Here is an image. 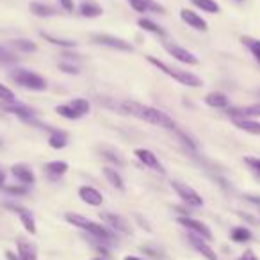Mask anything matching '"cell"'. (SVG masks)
Returning <instances> with one entry per match:
<instances>
[{"instance_id": "6da1fadb", "label": "cell", "mask_w": 260, "mask_h": 260, "mask_svg": "<svg viewBox=\"0 0 260 260\" xmlns=\"http://www.w3.org/2000/svg\"><path fill=\"white\" fill-rule=\"evenodd\" d=\"M114 109H118L123 114H130V116H134V118L141 119V121L150 123V125L160 126V128H166V130H177V121H175L170 114H166V112L160 111V109L152 107V105H143V104H139V102L123 100V102H118V104L114 105Z\"/></svg>"}, {"instance_id": "7a4b0ae2", "label": "cell", "mask_w": 260, "mask_h": 260, "mask_svg": "<svg viewBox=\"0 0 260 260\" xmlns=\"http://www.w3.org/2000/svg\"><path fill=\"white\" fill-rule=\"evenodd\" d=\"M64 219L68 221L70 224H73V226H77V228H80L82 232H86L89 237L98 239V241L105 242V244H112V242L116 241V234L111 230V228H107L105 224H102V223H96V221L87 219V217L82 216V214L66 212Z\"/></svg>"}, {"instance_id": "3957f363", "label": "cell", "mask_w": 260, "mask_h": 260, "mask_svg": "<svg viewBox=\"0 0 260 260\" xmlns=\"http://www.w3.org/2000/svg\"><path fill=\"white\" fill-rule=\"evenodd\" d=\"M146 61H148L150 64L155 66L157 70H160L162 73H166L168 77H171L173 80H177V82L182 84V86H187V87H202L203 86V80L200 79L198 75H194V73L187 72V70H180V68H175V66H170L164 61H160V59L153 57V55H148Z\"/></svg>"}, {"instance_id": "277c9868", "label": "cell", "mask_w": 260, "mask_h": 260, "mask_svg": "<svg viewBox=\"0 0 260 260\" xmlns=\"http://www.w3.org/2000/svg\"><path fill=\"white\" fill-rule=\"evenodd\" d=\"M9 79L15 84H18L20 87L29 89V91H45L48 87L45 77H41L40 73H36V72H30V70H27V68L11 70Z\"/></svg>"}, {"instance_id": "5b68a950", "label": "cell", "mask_w": 260, "mask_h": 260, "mask_svg": "<svg viewBox=\"0 0 260 260\" xmlns=\"http://www.w3.org/2000/svg\"><path fill=\"white\" fill-rule=\"evenodd\" d=\"M91 41H93L94 45H102V47L112 48V50L134 52V47L130 45V41L123 40V38H118V36H112V34H104V32L91 34Z\"/></svg>"}, {"instance_id": "8992f818", "label": "cell", "mask_w": 260, "mask_h": 260, "mask_svg": "<svg viewBox=\"0 0 260 260\" xmlns=\"http://www.w3.org/2000/svg\"><path fill=\"white\" fill-rule=\"evenodd\" d=\"M162 47L168 54L173 55V59H177V61L182 62V64H187V66H198L200 64L198 55L192 54V52L187 50V48L180 47V45L173 43V41H164Z\"/></svg>"}, {"instance_id": "52a82bcc", "label": "cell", "mask_w": 260, "mask_h": 260, "mask_svg": "<svg viewBox=\"0 0 260 260\" xmlns=\"http://www.w3.org/2000/svg\"><path fill=\"white\" fill-rule=\"evenodd\" d=\"M2 111L8 112V114L16 116V118H20L22 121H25V123H34V125L43 126L41 123L36 121V111H34L32 107H29V105L20 104L18 100L13 102V104H2Z\"/></svg>"}, {"instance_id": "ba28073f", "label": "cell", "mask_w": 260, "mask_h": 260, "mask_svg": "<svg viewBox=\"0 0 260 260\" xmlns=\"http://www.w3.org/2000/svg\"><path fill=\"white\" fill-rule=\"evenodd\" d=\"M4 207L8 210H13L15 214H18L20 223H22V226L25 228L27 234H30V235H36L38 234L36 219H34V214L30 212L29 209H25V207L18 205V203H13V202H4Z\"/></svg>"}, {"instance_id": "9c48e42d", "label": "cell", "mask_w": 260, "mask_h": 260, "mask_svg": "<svg viewBox=\"0 0 260 260\" xmlns=\"http://www.w3.org/2000/svg\"><path fill=\"white\" fill-rule=\"evenodd\" d=\"M171 187H173V191L178 194V198H180L187 207H194V209L203 207V198L191 187V185L175 180V182H171Z\"/></svg>"}, {"instance_id": "30bf717a", "label": "cell", "mask_w": 260, "mask_h": 260, "mask_svg": "<svg viewBox=\"0 0 260 260\" xmlns=\"http://www.w3.org/2000/svg\"><path fill=\"white\" fill-rule=\"evenodd\" d=\"M177 223L180 224V226H184L185 230H189L191 234L200 235V237L205 239V241H212V232H210V228L207 226L203 221L194 219V217H191V216H178Z\"/></svg>"}, {"instance_id": "8fae6325", "label": "cell", "mask_w": 260, "mask_h": 260, "mask_svg": "<svg viewBox=\"0 0 260 260\" xmlns=\"http://www.w3.org/2000/svg\"><path fill=\"white\" fill-rule=\"evenodd\" d=\"M102 221L105 223V226L111 228L114 234H123V235H128L132 234V228H130V223L128 219H125L123 216L116 212H104L100 214Z\"/></svg>"}, {"instance_id": "7c38bea8", "label": "cell", "mask_w": 260, "mask_h": 260, "mask_svg": "<svg viewBox=\"0 0 260 260\" xmlns=\"http://www.w3.org/2000/svg\"><path fill=\"white\" fill-rule=\"evenodd\" d=\"M134 155H136V159H138L139 162L143 164V166L150 168V170H153V171H159V173H164V168H162V164H160L159 157H157L155 153L152 152V150H148V148H136L134 150Z\"/></svg>"}, {"instance_id": "4fadbf2b", "label": "cell", "mask_w": 260, "mask_h": 260, "mask_svg": "<svg viewBox=\"0 0 260 260\" xmlns=\"http://www.w3.org/2000/svg\"><path fill=\"white\" fill-rule=\"evenodd\" d=\"M226 114L234 119H256L260 118V104L244 105V107H228Z\"/></svg>"}, {"instance_id": "5bb4252c", "label": "cell", "mask_w": 260, "mask_h": 260, "mask_svg": "<svg viewBox=\"0 0 260 260\" xmlns=\"http://www.w3.org/2000/svg\"><path fill=\"white\" fill-rule=\"evenodd\" d=\"M45 130H48V146L54 150H62L66 148L70 141V134L66 130H61V128H55V126H50V125H43Z\"/></svg>"}, {"instance_id": "9a60e30c", "label": "cell", "mask_w": 260, "mask_h": 260, "mask_svg": "<svg viewBox=\"0 0 260 260\" xmlns=\"http://www.w3.org/2000/svg\"><path fill=\"white\" fill-rule=\"evenodd\" d=\"M11 175L20 182L22 185H34L36 184V175H34L32 168L29 164H23V162H18V164H13L11 166Z\"/></svg>"}, {"instance_id": "2e32d148", "label": "cell", "mask_w": 260, "mask_h": 260, "mask_svg": "<svg viewBox=\"0 0 260 260\" xmlns=\"http://www.w3.org/2000/svg\"><path fill=\"white\" fill-rule=\"evenodd\" d=\"M180 20L187 27H191V29H194V30H200V32H205V30L209 29V23L205 22V18H202V16L196 11H192V9H187V8L180 9Z\"/></svg>"}, {"instance_id": "e0dca14e", "label": "cell", "mask_w": 260, "mask_h": 260, "mask_svg": "<svg viewBox=\"0 0 260 260\" xmlns=\"http://www.w3.org/2000/svg\"><path fill=\"white\" fill-rule=\"evenodd\" d=\"M187 241H189V244L194 248V251H198L200 255L205 256L207 260H219V258H217V255H216V251H214V249L209 246V241L202 239L200 235L189 234L187 235Z\"/></svg>"}, {"instance_id": "ac0fdd59", "label": "cell", "mask_w": 260, "mask_h": 260, "mask_svg": "<svg viewBox=\"0 0 260 260\" xmlns=\"http://www.w3.org/2000/svg\"><path fill=\"white\" fill-rule=\"evenodd\" d=\"M79 198L91 207H100L102 203H104V194H102L98 189L91 187V185H80L79 187Z\"/></svg>"}, {"instance_id": "d6986e66", "label": "cell", "mask_w": 260, "mask_h": 260, "mask_svg": "<svg viewBox=\"0 0 260 260\" xmlns=\"http://www.w3.org/2000/svg\"><path fill=\"white\" fill-rule=\"evenodd\" d=\"M70 166L64 160H52V162L45 164V175L50 182H57L61 177H64L68 173Z\"/></svg>"}, {"instance_id": "ffe728a7", "label": "cell", "mask_w": 260, "mask_h": 260, "mask_svg": "<svg viewBox=\"0 0 260 260\" xmlns=\"http://www.w3.org/2000/svg\"><path fill=\"white\" fill-rule=\"evenodd\" d=\"M16 255L20 260H38V249L30 241L18 237L16 239Z\"/></svg>"}, {"instance_id": "44dd1931", "label": "cell", "mask_w": 260, "mask_h": 260, "mask_svg": "<svg viewBox=\"0 0 260 260\" xmlns=\"http://www.w3.org/2000/svg\"><path fill=\"white\" fill-rule=\"evenodd\" d=\"M126 2L136 13H141V15H145V13H160L162 15L164 13V8L157 4L155 0H126Z\"/></svg>"}, {"instance_id": "7402d4cb", "label": "cell", "mask_w": 260, "mask_h": 260, "mask_svg": "<svg viewBox=\"0 0 260 260\" xmlns=\"http://www.w3.org/2000/svg\"><path fill=\"white\" fill-rule=\"evenodd\" d=\"M29 9L34 16H40V18H50V16H55L59 13L55 6L45 4V2H30Z\"/></svg>"}, {"instance_id": "603a6c76", "label": "cell", "mask_w": 260, "mask_h": 260, "mask_svg": "<svg viewBox=\"0 0 260 260\" xmlns=\"http://www.w3.org/2000/svg\"><path fill=\"white\" fill-rule=\"evenodd\" d=\"M203 100L212 109H228V105H230V98L224 93H219V91H212V93L205 94Z\"/></svg>"}, {"instance_id": "cb8c5ba5", "label": "cell", "mask_w": 260, "mask_h": 260, "mask_svg": "<svg viewBox=\"0 0 260 260\" xmlns=\"http://www.w3.org/2000/svg\"><path fill=\"white\" fill-rule=\"evenodd\" d=\"M100 153H102V157H104L105 160H109V162H112L116 168H123V166H126L125 157H123L121 153L118 152V150L112 148V146H100Z\"/></svg>"}, {"instance_id": "d4e9b609", "label": "cell", "mask_w": 260, "mask_h": 260, "mask_svg": "<svg viewBox=\"0 0 260 260\" xmlns=\"http://www.w3.org/2000/svg\"><path fill=\"white\" fill-rule=\"evenodd\" d=\"M104 177L107 178V182L112 185L114 189H118V191H125V180H123V177L118 173V170L112 166H105L104 170Z\"/></svg>"}, {"instance_id": "484cf974", "label": "cell", "mask_w": 260, "mask_h": 260, "mask_svg": "<svg viewBox=\"0 0 260 260\" xmlns=\"http://www.w3.org/2000/svg\"><path fill=\"white\" fill-rule=\"evenodd\" d=\"M79 13L84 18H96V16L104 15V8L98 6L96 2H89V0H87V2H82V4L79 6Z\"/></svg>"}, {"instance_id": "4316f807", "label": "cell", "mask_w": 260, "mask_h": 260, "mask_svg": "<svg viewBox=\"0 0 260 260\" xmlns=\"http://www.w3.org/2000/svg\"><path fill=\"white\" fill-rule=\"evenodd\" d=\"M234 125L239 130H244L251 136H258L260 138V121L258 119H234Z\"/></svg>"}, {"instance_id": "83f0119b", "label": "cell", "mask_w": 260, "mask_h": 260, "mask_svg": "<svg viewBox=\"0 0 260 260\" xmlns=\"http://www.w3.org/2000/svg\"><path fill=\"white\" fill-rule=\"evenodd\" d=\"M138 25L141 27L143 30H146V32L153 34V36H159V38H166L168 32L162 29L160 25H157L155 22H152L150 18H139L138 20Z\"/></svg>"}, {"instance_id": "f1b7e54d", "label": "cell", "mask_w": 260, "mask_h": 260, "mask_svg": "<svg viewBox=\"0 0 260 260\" xmlns=\"http://www.w3.org/2000/svg\"><path fill=\"white\" fill-rule=\"evenodd\" d=\"M9 47H13L16 52H23V54H32V52L38 50V45L30 40H25V38H18V40H11L9 41Z\"/></svg>"}, {"instance_id": "f546056e", "label": "cell", "mask_w": 260, "mask_h": 260, "mask_svg": "<svg viewBox=\"0 0 260 260\" xmlns=\"http://www.w3.org/2000/svg\"><path fill=\"white\" fill-rule=\"evenodd\" d=\"M191 4L196 9H200L203 13H209V15H217L221 11L219 4H217L216 0H191Z\"/></svg>"}, {"instance_id": "4dcf8cb0", "label": "cell", "mask_w": 260, "mask_h": 260, "mask_svg": "<svg viewBox=\"0 0 260 260\" xmlns=\"http://www.w3.org/2000/svg\"><path fill=\"white\" fill-rule=\"evenodd\" d=\"M40 36L43 38L45 41H48L50 45H55V47H61V48H75L77 47V41L62 40V38H55V36H52V34H48V32H43V30L40 32Z\"/></svg>"}, {"instance_id": "1f68e13d", "label": "cell", "mask_w": 260, "mask_h": 260, "mask_svg": "<svg viewBox=\"0 0 260 260\" xmlns=\"http://www.w3.org/2000/svg\"><path fill=\"white\" fill-rule=\"evenodd\" d=\"M230 239L234 242H248L253 239V234H251V230L246 226H234L230 232Z\"/></svg>"}, {"instance_id": "d6a6232c", "label": "cell", "mask_w": 260, "mask_h": 260, "mask_svg": "<svg viewBox=\"0 0 260 260\" xmlns=\"http://www.w3.org/2000/svg\"><path fill=\"white\" fill-rule=\"evenodd\" d=\"M241 41H242V45L251 52V55L255 57V61L260 64V40L251 38V36H242Z\"/></svg>"}, {"instance_id": "836d02e7", "label": "cell", "mask_w": 260, "mask_h": 260, "mask_svg": "<svg viewBox=\"0 0 260 260\" xmlns=\"http://www.w3.org/2000/svg\"><path fill=\"white\" fill-rule=\"evenodd\" d=\"M68 104L72 105L77 112H79L80 118H84L86 114H89V111H91V104H89L87 98H73V100H70Z\"/></svg>"}, {"instance_id": "e575fe53", "label": "cell", "mask_w": 260, "mask_h": 260, "mask_svg": "<svg viewBox=\"0 0 260 260\" xmlns=\"http://www.w3.org/2000/svg\"><path fill=\"white\" fill-rule=\"evenodd\" d=\"M55 112H57L59 116H62V118H66V119H80V114L70 104L57 105V107H55Z\"/></svg>"}, {"instance_id": "d590c367", "label": "cell", "mask_w": 260, "mask_h": 260, "mask_svg": "<svg viewBox=\"0 0 260 260\" xmlns=\"http://www.w3.org/2000/svg\"><path fill=\"white\" fill-rule=\"evenodd\" d=\"M2 191H4L6 194L15 196V198H18V196H25L27 192H29V187H27V185H22V184H11V185L6 184Z\"/></svg>"}, {"instance_id": "8d00e7d4", "label": "cell", "mask_w": 260, "mask_h": 260, "mask_svg": "<svg viewBox=\"0 0 260 260\" xmlns=\"http://www.w3.org/2000/svg\"><path fill=\"white\" fill-rule=\"evenodd\" d=\"M0 102H2V104H13V102H16L15 93H13L8 86H4L2 82H0Z\"/></svg>"}, {"instance_id": "74e56055", "label": "cell", "mask_w": 260, "mask_h": 260, "mask_svg": "<svg viewBox=\"0 0 260 260\" xmlns=\"http://www.w3.org/2000/svg\"><path fill=\"white\" fill-rule=\"evenodd\" d=\"M16 61L15 52H11L8 47H2L0 45V64H11V62Z\"/></svg>"}, {"instance_id": "f35d334b", "label": "cell", "mask_w": 260, "mask_h": 260, "mask_svg": "<svg viewBox=\"0 0 260 260\" xmlns=\"http://www.w3.org/2000/svg\"><path fill=\"white\" fill-rule=\"evenodd\" d=\"M141 249H143V253H146V255L152 256V258H155V260H164V258H166V255H164L162 249L155 248V246H143Z\"/></svg>"}, {"instance_id": "ab89813d", "label": "cell", "mask_w": 260, "mask_h": 260, "mask_svg": "<svg viewBox=\"0 0 260 260\" xmlns=\"http://www.w3.org/2000/svg\"><path fill=\"white\" fill-rule=\"evenodd\" d=\"M59 70L70 75H79V66L72 64V62H59Z\"/></svg>"}, {"instance_id": "60d3db41", "label": "cell", "mask_w": 260, "mask_h": 260, "mask_svg": "<svg viewBox=\"0 0 260 260\" xmlns=\"http://www.w3.org/2000/svg\"><path fill=\"white\" fill-rule=\"evenodd\" d=\"M244 162L249 166V170H253L256 175H260V159L258 157H246Z\"/></svg>"}, {"instance_id": "b9f144b4", "label": "cell", "mask_w": 260, "mask_h": 260, "mask_svg": "<svg viewBox=\"0 0 260 260\" xmlns=\"http://www.w3.org/2000/svg\"><path fill=\"white\" fill-rule=\"evenodd\" d=\"M59 6H61L66 13L75 11V2H73V0H59Z\"/></svg>"}, {"instance_id": "7bdbcfd3", "label": "cell", "mask_w": 260, "mask_h": 260, "mask_svg": "<svg viewBox=\"0 0 260 260\" xmlns=\"http://www.w3.org/2000/svg\"><path fill=\"white\" fill-rule=\"evenodd\" d=\"M237 260H260V258H258V256L255 255V253L251 251V249H246V251L242 253V255L239 256Z\"/></svg>"}, {"instance_id": "ee69618b", "label": "cell", "mask_w": 260, "mask_h": 260, "mask_svg": "<svg viewBox=\"0 0 260 260\" xmlns=\"http://www.w3.org/2000/svg\"><path fill=\"white\" fill-rule=\"evenodd\" d=\"M136 219L139 221V224H141L143 228H146L148 232H152V226H150L148 223H146V219H143V216H139V214H136Z\"/></svg>"}, {"instance_id": "f6af8a7d", "label": "cell", "mask_w": 260, "mask_h": 260, "mask_svg": "<svg viewBox=\"0 0 260 260\" xmlns=\"http://www.w3.org/2000/svg\"><path fill=\"white\" fill-rule=\"evenodd\" d=\"M246 200L253 205H258L260 207V196H255V194H246Z\"/></svg>"}, {"instance_id": "bcb514c9", "label": "cell", "mask_w": 260, "mask_h": 260, "mask_svg": "<svg viewBox=\"0 0 260 260\" xmlns=\"http://www.w3.org/2000/svg\"><path fill=\"white\" fill-rule=\"evenodd\" d=\"M6 185V171L0 168V189H4Z\"/></svg>"}, {"instance_id": "7dc6e473", "label": "cell", "mask_w": 260, "mask_h": 260, "mask_svg": "<svg viewBox=\"0 0 260 260\" xmlns=\"http://www.w3.org/2000/svg\"><path fill=\"white\" fill-rule=\"evenodd\" d=\"M6 258H8V260H20L18 255H16V253H13V251H6Z\"/></svg>"}, {"instance_id": "c3c4849f", "label": "cell", "mask_w": 260, "mask_h": 260, "mask_svg": "<svg viewBox=\"0 0 260 260\" xmlns=\"http://www.w3.org/2000/svg\"><path fill=\"white\" fill-rule=\"evenodd\" d=\"M123 260H145V258H141V256H134V255H126Z\"/></svg>"}, {"instance_id": "681fc988", "label": "cell", "mask_w": 260, "mask_h": 260, "mask_svg": "<svg viewBox=\"0 0 260 260\" xmlns=\"http://www.w3.org/2000/svg\"><path fill=\"white\" fill-rule=\"evenodd\" d=\"M93 260H105V258H102V256H96V258H93Z\"/></svg>"}, {"instance_id": "f907efd6", "label": "cell", "mask_w": 260, "mask_h": 260, "mask_svg": "<svg viewBox=\"0 0 260 260\" xmlns=\"http://www.w3.org/2000/svg\"><path fill=\"white\" fill-rule=\"evenodd\" d=\"M234 2H239V4H241V2H244V0H234Z\"/></svg>"}, {"instance_id": "816d5d0a", "label": "cell", "mask_w": 260, "mask_h": 260, "mask_svg": "<svg viewBox=\"0 0 260 260\" xmlns=\"http://www.w3.org/2000/svg\"><path fill=\"white\" fill-rule=\"evenodd\" d=\"M0 146H2V139H0Z\"/></svg>"}]
</instances>
